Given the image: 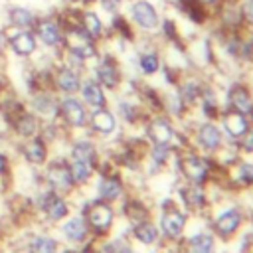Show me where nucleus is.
Returning <instances> with one entry per match:
<instances>
[{
  "label": "nucleus",
  "mask_w": 253,
  "mask_h": 253,
  "mask_svg": "<svg viewBox=\"0 0 253 253\" xmlns=\"http://www.w3.org/2000/svg\"><path fill=\"white\" fill-rule=\"evenodd\" d=\"M91 128L99 134H111L115 128H117V119L111 111H107L105 107H97L89 113V121Z\"/></svg>",
  "instance_id": "nucleus-15"
},
{
  "label": "nucleus",
  "mask_w": 253,
  "mask_h": 253,
  "mask_svg": "<svg viewBox=\"0 0 253 253\" xmlns=\"http://www.w3.org/2000/svg\"><path fill=\"white\" fill-rule=\"evenodd\" d=\"M8 55V28L0 20V61H4Z\"/></svg>",
  "instance_id": "nucleus-33"
},
{
  "label": "nucleus",
  "mask_w": 253,
  "mask_h": 253,
  "mask_svg": "<svg viewBox=\"0 0 253 253\" xmlns=\"http://www.w3.org/2000/svg\"><path fill=\"white\" fill-rule=\"evenodd\" d=\"M138 67L144 75H152L160 69V57L156 51H144L140 53V59H138Z\"/></svg>",
  "instance_id": "nucleus-28"
},
{
  "label": "nucleus",
  "mask_w": 253,
  "mask_h": 253,
  "mask_svg": "<svg viewBox=\"0 0 253 253\" xmlns=\"http://www.w3.org/2000/svg\"><path fill=\"white\" fill-rule=\"evenodd\" d=\"M130 18H132V22H134L138 28H142V30H146V32L156 30V28L160 26L158 12H156V8H154L148 0H134V2L130 4Z\"/></svg>",
  "instance_id": "nucleus-9"
},
{
  "label": "nucleus",
  "mask_w": 253,
  "mask_h": 253,
  "mask_svg": "<svg viewBox=\"0 0 253 253\" xmlns=\"http://www.w3.org/2000/svg\"><path fill=\"white\" fill-rule=\"evenodd\" d=\"M200 4H204V6H213V4H217L219 0H198Z\"/></svg>",
  "instance_id": "nucleus-39"
},
{
  "label": "nucleus",
  "mask_w": 253,
  "mask_h": 253,
  "mask_svg": "<svg viewBox=\"0 0 253 253\" xmlns=\"http://www.w3.org/2000/svg\"><path fill=\"white\" fill-rule=\"evenodd\" d=\"M22 154L30 164H43L47 158V142L40 134L26 138V142L22 144Z\"/></svg>",
  "instance_id": "nucleus-16"
},
{
  "label": "nucleus",
  "mask_w": 253,
  "mask_h": 253,
  "mask_svg": "<svg viewBox=\"0 0 253 253\" xmlns=\"http://www.w3.org/2000/svg\"><path fill=\"white\" fill-rule=\"evenodd\" d=\"M239 176L247 182H253V166L251 164H243L241 170H239Z\"/></svg>",
  "instance_id": "nucleus-36"
},
{
  "label": "nucleus",
  "mask_w": 253,
  "mask_h": 253,
  "mask_svg": "<svg viewBox=\"0 0 253 253\" xmlns=\"http://www.w3.org/2000/svg\"><path fill=\"white\" fill-rule=\"evenodd\" d=\"M63 51L79 57L81 61H89V59H95L99 55V47H97V42L91 40L77 22L73 24H63V45H61Z\"/></svg>",
  "instance_id": "nucleus-1"
},
{
  "label": "nucleus",
  "mask_w": 253,
  "mask_h": 253,
  "mask_svg": "<svg viewBox=\"0 0 253 253\" xmlns=\"http://www.w3.org/2000/svg\"><path fill=\"white\" fill-rule=\"evenodd\" d=\"M32 253H57V243L47 235H40L32 241Z\"/></svg>",
  "instance_id": "nucleus-30"
},
{
  "label": "nucleus",
  "mask_w": 253,
  "mask_h": 253,
  "mask_svg": "<svg viewBox=\"0 0 253 253\" xmlns=\"http://www.w3.org/2000/svg\"><path fill=\"white\" fill-rule=\"evenodd\" d=\"M186 221H184V215L176 210H166L164 215H162V229L168 237H178L184 229Z\"/></svg>",
  "instance_id": "nucleus-22"
},
{
  "label": "nucleus",
  "mask_w": 253,
  "mask_h": 253,
  "mask_svg": "<svg viewBox=\"0 0 253 253\" xmlns=\"http://www.w3.org/2000/svg\"><path fill=\"white\" fill-rule=\"evenodd\" d=\"M79 93H81V99L85 105H89L91 109H97V107H105L107 105V97H105V89L93 79V77H87V79H81V87H79Z\"/></svg>",
  "instance_id": "nucleus-14"
},
{
  "label": "nucleus",
  "mask_w": 253,
  "mask_h": 253,
  "mask_svg": "<svg viewBox=\"0 0 253 253\" xmlns=\"http://www.w3.org/2000/svg\"><path fill=\"white\" fill-rule=\"evenodd\" d=\"M221 121H223V128H225V132L229 134V136H233V138H241L247 130H249V121H247V117L245 115H241V113H237V111H227V113H223L221 115Z\"/></svg>",
  "instance_id": "nucleus-17"
},
{
  "label": "nucleus",
  "mask_w": 253,
  "mask_h": 253,
  "mask_svg": "<svg viewBox=\"0 0 253 253\" xmlns=\"http://www.w3.org/2000/svg\"><path fill=\"white\" fill-rule=\"evenodd\" d=\"M10 128L14 130L16 136H20V138L26 140V138H32V136H38L40 134L42 121L30 109H24L14 119H10Z\"/></svg>",
  "instance_id": "nucleus-10"
},
{
  "label": "nucleus",
  "mask_w": 253,
  "mask_h": 253,
  "mask_svg": "<svg viewBox=\"0 0 253 253\" xmlns=\"http://www.w3.org/2000/svg\"><path fill=\"white\" fill-rule=\"evenodd\" d=\"M81 71L65 65V63H57L51 69V89L61 93V95H75L79 93L81 87Z\"/></svg>",
  "instance_id": "nucleus-5"
},
{
  "label": "nucleus",
  "mask_w": 253,
  "mask_h": 253,
  "mask_svg": "<svg viewBox=\"0 0 253 253\" xmlns=\"http://www.w3.org/2000/svg\"><path fill=\"white\" fill-rule=\"evenodd\" d=\"M148 136L154 140V144H164V146H168V142L172 140V136H174V130H172V126L164 121V119H154L150 125H148Z\"/></svg>",
  "instance_id": "nucleus-20"
},
{
  "label": "nucleus",
  "mask_w": 253,
  "mask_h": 253,
  "mask_svg": "<svg viewBox=\"0 0 253 253\" xmlns=\"http://www.w3.org/2000/svg\"><path fill=\"white\" fill-rule=\"evenodd\" d=\"M57 117L71 128H81L87 125L89 121V113L85 109V103L79 101L77 97L73 95H63L59 99V111H57Z\"/></svg>",
  "instance_id": "nucleus-7"
},
{
  "label": "nucleus",
  "mask_w": 253,
  "mask_h": 253,
  "mask_svg": "<svg viewBox=\"0 0 253 253\" xmlns=\"http://www.w3.org/2000/svg\"><path fill=\"white\" fill-rule=\"evenodd\" d=\"M91 170H93V166L87 162H81V160H73L69 164V174H71L73 184H85L91 178Z\"/></svg>",
  "instance_id": "nucleus-27"
},
{
  "label": "nucleus",
  "mask_w": 253,
  "mask_h": 253,
  "mask_svg": "<svg viewBox=\"0 0 253 253\" xmlns=\"http://www.w3.org/2000/svg\"><path fill=\"white\" fill-rule=\"evenodd\" d=\"M85 217L89 221V225L97 231H107L113 223V210L111 206H107L105 202H95L87 208Z\"/></svg>",
  "instance_id": "nucleus-12"
},
{
  "label": "nucleus",
  "mask_w": 253,
  "mask_h": 253,
  "mask_svg": "<svg viewBox=\"0 0 253 253\" xmlns=\"http://www.w3.org/2000/svg\"><path fill=\"white\" fill-rule=\"evenodd\" d=\"M38 18L40 12L28 4H8L2 22L8 30H32Z\"/></svg>",
  "instance_id": "nucleus-6"
},
{
  "label": "nucleus",
  "mask_w": 253,
  "mask_h": 253,
  "mask_svg": "<svg viewBox=\"0 0 253 253\" xmlns=\"http://www.w3.org/2000/svg\"><path fill=\"white\" fill-rule=\"evenodd\" d=\"M77 24L81 26V30L95 42H101L103 36H105V24L101 20V16L93 10V8H79V14H77Z\"/></svg>",
  "instance_id": "nucleus-11"
},
{
  "label": "nucleus",
  "mask_w": 253,
  "mask_h": 253,
  "mask_svg": "<svg viewBox=\"0 0 253 253\" xmlns=\"http://www.w3.org/2000/svg\"><path fill=\"white\" fill-rule=\"evenodd\" d=\"M97 2L101 4V8H103L107 14L115 16V14H119V10H121V2H123V0H97Z\"/></svg>",
  "instance_id": "nucleus-35"
},
{
  "label": "nucleus",
  "mask_w": 253,
  "mask_h": 253,
  "mask_svg": "<svg viewBox=\"0 0 253 253\" xmlns=\"http://www.w3.org/2000/svg\"><path fill=\"white\" fill-rule=\"evenodd\" d=\"M198 140H200V144H202L206 150H215V148H219V144H221V132H219V128H217L215 125L206 123V125H202L200 130H198Z\"/></svg>",
  "instance_id": "nucleus-21"
},
{
  "label": "nucleus",
  "mask_w": 253,
  "mask_h": 253,
  "mask_svg": "<svg viewBox=\"0 0 253 253\" xmlns=\"http://www.w3.org/2000/svg\"><path fill=\"white\" fill-rule=\"evenodd\" d=\"M184 198H186V202L190 204V206H202L204 204V194L198 190V188H188L186 192H184Z\"/></svg>",
  "instance_id": "nucleus-32"
},
{
  "label": "nucleus",
  "mask_w": 253,
  "mask_h": 253,
  "mask_svg": "<svg viewBox=\"0 0 253 253\" xmlns=\"http://www.w3.org/2000/svg\"><path fill=\"white\" fill-rule=\"evenodd\" d=\"M61 2H65V6H79L81 4V0H61Z\"/></svg>",
  "instance_id": "nucleus-40"
},
{
  "label": "nucleus",
  "mask_w": 253,
  "mask_h": 253,
  "mask_svg": "<svg viewBox=\"0 0 253 253\" xmlns=\"http://www.w3.org/2000/svg\"><path fill=\"white\" fill-rule=\"evenodd\" d=\"M239 221H241L239 211H237V210H229V211H225V213L217 219L215 227H217V231H219L221 235H229V233H233V231L239 227Z\"/></svg>",
  "instance_id": "nucleus-24"
},
{
  "label": "nucleus",
  "mask_w": 253,
  "mask_h": 253,
  "mask_svg": "<svg viewBox=\"0 0 253 253\" xmlns=\"http://www.w3.org/2000/svg\"><path fill=\"white\" fill-rule=\"evenodd\" d=\"M93 2H97V0H81V6H89V4H93Z\"/></svg>",
  "instance_id": "nucleus-41"
},
{
  "label": "nucleus",
  "mask_w": 253,
  "mask_h": 253,
  "mask_svg": "<svg viewBox=\"0 0 253 253\" xmlns=\"http://www.w3.org/2000/svg\"><path fill=\"white\" fill-rule=\"evenodd\" d=\"M239 16L253 26V0H243L239 6Z\"/></svg>",
  "instance_id": "nucleus-34"
},
{
  "label": "nucleus",
  "mask_w": 253,
  "mask_h": 253,
  "mask_svg": "<svg viewBox=\"0 0 253 253\" xmlns=\"http://www.w3.org/2000/svg\"><path fill=\"white\" fill-rule=\"evenodd\" d=\"M40 43L34 30H8V53L16 59L30 61L38 55Z\"/></svg>",
  "instance_id": "nucleus-3"
},
{
  "label": "nucleus",
  "mask_w": 253,
  "mask_h": 253,
  "mask_svg": "<svg viewBox=\"0 0 253 253\" xmlns=\"http://www.w3.org/2000/svg\"><path fill=\"white\" fill-rule=\"evenodd\" d=\"M243 136H245L243 138V148L249 150V152H253V130H247Z\"/></svg>",
  "instance_id": "nucleus-37"
},
{
  "label": "nucleus",
  "mask_w": 253,
  "mask_h": 253,
  "mask_svg": "<svg viewBox=\"0 0 253 253\" xmlns=\"http://www.w3.org/2000/svg\"><path fill=\"white\" fill-rule=\"evenodd\" d=\"M121 190H123L121 182H119L117 178H113V176L103 178V180H101V184H99V196H101L105 202L117 200V198L121 196Z\"/></svg>",
  "instance_id": "nucleus-25"
},
{
  "label": "nucleus",
  "mask_w": 253,
  "mask_h": 253,
  "mask_svg": "<svg viewBox=\"0 0 253 253\" xmlns=\"http://www.w3.org/2000/svg\"><path fill=\"white\" fill-rule=\"evenodd\" d=\"M99 57V55H97ZM93 79L103 87V89H117L121 83V71L119 65L111 55H101L93 67Z\"/></svg>",
  "instance_id": "nucleus-8"
},
{
  "label": "nucleus",
  "mask_w": 253,
  "mask_h": 253,
  "mask_svg": "<svg viewBox=\"0 0 253 253\" xmlns=\"http://www.w3.org/2000/svg\"><path fill=\"white\" fill-rule=\"evenodd\" d=\"M71 158L73 160H81V162H87V164H95L97 162V150L93 146V142L89 140H77L73 146H71Z\"/></svg>",
  "instance_id": "nucleus-23"
},
{
  "label": "nucleus",
  "mask_w": 253,
  "mask_h": 253,
  "mask_svg": "<svg viewBox=\"0 0 253 253\" xmlns=\"http://www.w3.org/2000/svg\"><path fill=\"white\" fill-rule=\"evenodd\" d=\"M213 241L208 235H196L188 243V253H211Z\"/></svg>",
  "instance_id": "nucleus-29"
},
{
  "label": "nucleus",
  "mask_w": 253,
  "mask_h": 253,
  "mask_svg": "<svg viewBox=\"0 0 253 253\" xmlns=\"http://www.w3.org/2000/svg\"><path fill=\"white\" fill-rule=\"evenodd\" d=\"M34 34L38 43L49 51L59 53L63 45V24L57 14H40L38 22L34 24Z\"/></svg>",
  "instance_id": "nucleus-2"
},
{
  "label": "nucleus",
  "mask_w": 253,
  "mask_h": 253,
  "mask_svg": "<svg viewBox=\"0 0 253 253\" xmlns=\"http://www.w3.org/2000/svg\"><path fill=\"white\" fill-rule=\"evenodd\" d=\"M180 168H182V172H184L190 180H194V182H202V180L206 178V172H208L206 162H204L202 158H198L196 154H190V156L182 158Z\"/></svg>",
  "instance_id": "nucleus-19"
},
{
  "label": "nucleus",
  "mask_w": 253,
  "mask_h": 253,
  "mask_svg": "<svg viewBox=\"0 0 253 253\" xmlns=\"http://www.w3.org/2000/svg\"><path fill=\"white\" fill-rule=\"evenodd\" d=\"M47 182L55 194L57 192H69V188L73 186L69 166L65 162H51L47 168Z\"/></svg>",
  "instance_id": "nucleus-13"
},
{
  "label": "nucleus",
  "mask_w": 253,
  "mask_h": 253,
  "mask_svg": "<svg viewBox=\"0 0 253 253\" xmlns=\"http://www.w3.org/2000/svg\"><path fill=\"white\" fill-rule=\"evenodd\" d=\"M63 233L71 241H83L87 235V223L81 217H73L63 225Z\"/></svg>",
  "instance_id": "nucleus-26"
},
{
  "label": "nucleus",
  "mask_w": 253,
  "mask_h": 253,
  "mask_svg": "<svg viewBox=\"0 0 253 253\" xmlns=\"http://www.w3.org/2000/svg\"><path fill=\"white\" fill-rule=\"evenodd\" d=\"M229 105L233 111H237L245 117H253V99L243 85H235L229 91Z\"/></svg>",
  "instance_id": "nucleus-18"
},
{
  "label": "nucleus",
  "mask_w": 253,
  "mask_h": 253,
  "mask_svg": "<svg viewBox=\"0 0 253 253\" xmlns=\"http://www.w3.org/2000/svg\"><path fill=\"white\" fill-rule=\"evenodd\" d=\"M6 170H8V158H6V156L0 152V176H2Z\"/></svg>",
  "instance_id": "nucleus-38"
},
{
  "label": "nucleus",
  "mask_w": 253,
  "mask_h": 253,
  "mask_svg": "<svg viewBox=\"0 0 253 253\" xmlns=\"http://www.w3.org/2000/svg\"><path fill=\"white\" fill-rule=\"evenodd\" d=\"M134 233H136V237L142 241V243H154L156 241V227L152 225V223H148V221H142V223H138L136 227H134Z\"/></svg>",
  "instance_id": "nucleus-31"
},
{
  "label": "nucleus",
  "mask_w": 253,
  "mask_h": 253,
  "mask_svg": "<svg viewBox=\"0 0 253 253\" xmlns=\"http://www.w3.org/2000/svg\"><path fill=\"white\" fill-rule=\"evenodd\" d=\"M28 109L43 123L47 121H55L57 119V111H59V99L53 95V89H38L34 93H30V101H28Z\"/></svg>",
  "instance_id": "nucleus-4"
}]
</instances>
